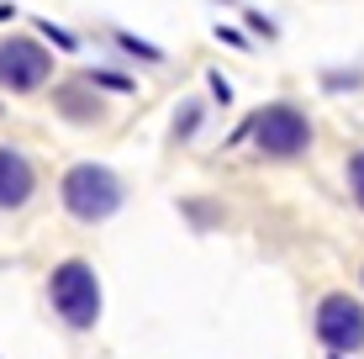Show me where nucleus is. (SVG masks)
Segmentation results:
<instances>
[{
    "mask_svg": "<svg viewBox=\"0 0 364 359\" xmlns=\"http://www.w3.org/2000/svg\"><path fill=\"white\" fill-rule=\"evenodd\" d=\"M48 296H53V312L64 317L69 328H95L100 317V280L85 259H64L48 280Z\"/></svg>",
    "mask_w": 364,
    "mask_h": 359,
    "instance_id": "obj_1",
    "label": "nucleus"
},
{
    "mask_svg": "<svg viewBox=\"0 0 364 359\" xmlns=\"http://www.w3.org/2000/svg\"><path fill=\"white\" fill-rule=\"evenodd\" d=\"M64 206L80 222H106L122 206V180L106 164H74L64 175Z\"/></svg>",
    "mask_w": 364,
    "mask_h": 359,
    "instance_id": "obj_2",
    "label": "nucleus"
},
{
    "mask_svg": "<svg viewBox=\"0 0 364 359\" xmlns=\"http://www.w3.org/2000/svg\"><path fill=\"white\" fill-rule=\"evenodd\" d=\"M243 132L264 148L269 159H296V154H306V143H311V122L301 117L296 106H285V101L280 106H264L259 117H248Z\"/></svg>",
    "mask_w": 364,
    "mask_h": 359,
    "instance_id": "obj_3",
    "label": "nucleus"
},
{
    "mask_svg": "<svg viewBox=\"0 0 364 359\" xmlns=\"http://www.w3.org/2000/svg\"><path fill=\"white\" fill-rule=\"evenodd\" d=\"M317 338L328 343L333 354H354L364 349V306L354 301V296L333 291L317 301Z\"/></svg>",
    "mask_w": 364,
    "mask_h": 359,
    "instance_id": "obj_4",
    "label": "nucleus"
},
{
    "mask_svg": "<svg viewBox=\"0 0 364 359\" xmlns=\"http://www.w3.org/2000/svg\"><path fill=\"white\" fill-rule=\"evenodd\" d=\"M48 74H53V58H48L43 43H32V37L0 43V85L6 90H37Z\"/></svg>",
    "mask_w": 364,
    "mask_h": 359,
    "instance_id": "obj_5",
    "label": "nucleus"
},
{
    "mask_svg": "<svg viewBox=\"0 0 364 359\" xmlns=\"http://www.w3.org/2000/svg\"><path fill=\"white\" fill-rule=\"evenodd\" d=\"M32 185H37V175H32V164L16 154V148H0V206H27V195H32Z\"/></svg>",
    "mask_w": 364,
    "mask_h": 359,
    "instance_id": "obj_6",
    "label": "nucleus"
},
{
    "mask_svg": "<svg viewBox=\"0 0 364 359\" xmlns=\"http://www.w3.org/2000/svg\"><path fill=\"white\" fill-rule=\"evenodd\" d=\"M58 106H64V111H69V117H85V122H90V117H100V111H95V106H85V101H80V95H74V85H69V90H58Z\"/></svg>",
    "mask_w": 364,
    "mask_h": 359,
    "instance_id": "obj_7",
    "label": "nucleus"
},
{
    "mask_svg": "<svg viewBox=\"0 0 364 359\" xmlns=\"http://www.w3.org/2000/svg\"><path fill=\"white\" fill-rule=\"evenodd\" d=\"M348 191H354V201L364 206V148L348 159Z\"/></svg>",
    "mask_w": 364,
    "mask_h": 359,
    "instance_id": "obj_8",
    "label": "nucleus"
},
{
    "mask_svg": "<svg viewBox=\"0 0 364 359\" xmlns=\"http://www.w3.org/2000/svg\"><path fill=\"white\" fill-rule=\"evenodd\" d=\"M122 48H127V53H143L148 64H159V58H164V53H159L154 43H137V37H127V32H122Z\"/></svg>",
    "mask_w": 364,
    "mask_h": 359,
    "instance_id": "obj_9",
    "label": "nucleus"
},
{
    "mask_svg": "<svg viewBox=\"0 0 364 359\" xmlns=\"http://www.w3.org/2000/svg\"><path fill=\"white\" fill-rule=\"evenodd\" d=\"M90 85H111V90H132V80H122V74H90Z\"/></svg>",
    "mask_w": 364,
    "mask_h": 359,
    "instance_id": "obj_10",
    "label": "nucleus"
},
{
    "mask_svg": "<svg viewBox=\"0 0 364 359\" xmlns=\"http://www.w3.org/2000/svg\"><path fill=\"white\" fill-rule=\"evenodd\" d=\"M43 37H53V43H58V48H74V37H69V32H58V27H53V21H43Z\"/></svg>",
    "mask_w": 364,
    "mask_h": 359,
    "instance_id": "obj_11",
    "label": "nucleus"
},
{
    "mask_svg": "<svg viewBox=\"0 0 364 359\" xmlns=\"http://www.w3.org/2000/svg\"><path fill=\"white\" fill-rule=\"evenodd\" d=\"M211 95H217V101H232V85L222 80V74H211Z\"/></svg>",
    "mask_w": 364,
    "mask_h": 359,
    "instance_id": "obj_12",
    "label": "nucleus"
},
{
    "mask_svg": "<svg viewBox=\"0 0 364 359\" xmlns=\"http://www.w3.org/2000/svg\"><path fill=\"white\" fill-rule=\"evenodd\" d=\"M333 359H343V354H333Z\"/></svg>",
    "mask_w": 364,
    "mask_h": 359,
    "instance_id": "obj_13",
    "label": "nucleus"
}]
</instances>
